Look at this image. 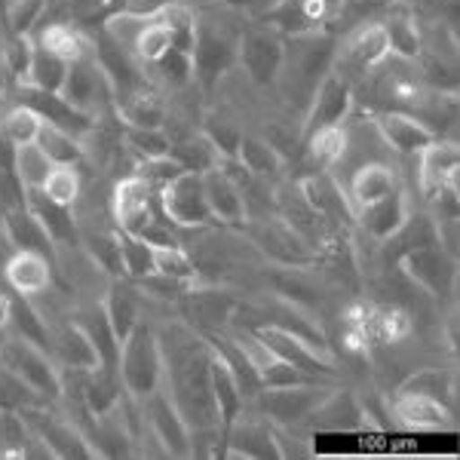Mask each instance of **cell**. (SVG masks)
<instances>
[{"label": "cell", "mask_w": 460, "mask_h": 460, "mask_svg": "<svg viewBox=\"0 0 460 460\" xmlns=\"http://www.w3.org/2000/svg\"><path fill=\"white\" fill-rule=\"evenodd\" d=\"M160 209L178 230H206L215 225L209 203H206L203 175L181 172L160 190Z\"/></svg>", "instance_id": "obj_13"}, {"label": "cell", "mask_w": 460, "mask_h": 460, "mask_svg": "<svg viewBox=\"0 0 460 460\" xmlns=\"http://www.w3.org/2000/svg\"><path fill=\"white\" fill-rule=\"evenodd\" d=\"M418 160V190L420 197L433 194L442 184H457V166H460V151L455 138H433L427 147H420L414 154Z\"/></svg>", "instance_id": "obj_27"}, {"label": "cell", "mask_w": 460, "mask_h": 460, "mask_svg": "<svg viewBox=\"0 0 460 460\" xmlns=\"http://www.w3.org/2000/svg\"><path fill=\"white\" fill-rule=\"evenodd\" d=\"M347 194V203H350L353 215L366 206L377 203V199L390 197L393 190L402 188V175L399 169L393 166L387 160H368V163H359L350 175H347V184H341Z\"/></svg>", "instance_id": "obj_22"}, {"label": "cell", "mask_w": 460, "mask_h": 460, "mask_svg": "<svg viewBox=\"0 0 460 460\" xmlns=\"http://www.w3.org/2000/svg\"><path fill=\"white\" fill-rule=\"evenodd\" d=\"M399 4H402V0H341L329 31L341 37L359 25H375V22L387 19Z\"/></svg>", "instance_id": "obj_37"}, {"label": "cell", "mask_w": 460, "mask_h": 460, "mask_svg": "<svg viewBox=\"0 0 460 460\" xmlns=\"http://www.w3.org/2000/svg\"><path fill=\"white\" fill-rule=\"evenodd\" d=\"M387 56H390V43H387V34H384L381 22H375V25H359V28H353V31L338 37L332 71H335L338 77H344L350 86H356Z\"/></svg>", "instance_id": "obj_10"}, {"label": "cell", "mask_w": 460, "mask_h": 460, "mask_svg": "<svg viewBox=\"0 0 460 460\" xmlns=\"http://www.w3.org/2000/svg\"><path fill=\"white\" fill-rule=\"evenodd\" d=\"M408 215H411V197H408L405 188H399V190H393L390 197L377 199V203L356 212L353 227L381 246V243H387L390 236L405 225Z\"/></svg>", "instance_id": "obj_26"}, {"label": "cell", "mask_w": 460, "mask_h": 460, "mask_svg": "<svg viewBox=\"0 0 460 460\" xmlns=\"http://www.w3.org/2000/svg\"><path fill=\"white\" fill-rule=\"evenodd\" d=\"M114 114L120 117L123 126H138V129H163L169 120L166 102L160 99L157 89H151L147 84L120 95L114 102Z\"/></svg>", "instance_id": "obj_30"}, {"label": "cell", "mask_w": 460, "mask_h": 460, "mask_svg": "<svg viewBox=\"0 0 460 460\" xmlns=\"http://www.w3.org/2000/svg\"><path fill=\"white\" fill-rule=\"evenodd\" d=\"M10 332L25 341H31L37 347H43V350L49 353V323H47V316L34 307V301L25 298V295H16V298H13Z\"/></svg>", "instance_id": "obj_42"}, {"label": "cell", "mask_w": 460, "mask_h": 460, "mask_svg": "<svg viewBox=\"0 0 460 460\" xmlns=\"http://www.w3.org/2000/svg\"><path fill=\"white\" fill-rule=\"evenodd\" d=\"M209 377H212V396H215V408H218V420H221V429H225L230 420H236L243 411H246L249 399L243 396V390H240V384H236L234 372H230L227 362L221 359L215 350H212Z\"/></svg>", "instance_id": "obj_36"}, {"label": "cell", "mask_w": 460, "mask_h": 460, "mask_svg": "<svg viewBox=\"0 0 460 460\" xmlns=\"http://www.w3.org/2000/svg\"><path fill=\"white\" fill-rule=\"evenodd\" d=\"M243 227H246L249 243L258 249V255H261L270 267H310V264H316V252L310 249L277 212L261 215V218H249Z\"/></svg>", "instance_id": "obj_9"}, {"label": "cell", "mask_w": 460, "mask_h": 460, "mask_svg": "<svg viewBox=\"0 0 460 460\" xmlns=\"http://www.w3.org/2000/svg\"><path fill=\"white\" fill-rule=\"evenodd\" d=\"M169 154H172L188 172H199V175L209 172V169H215L221 163V154L215 151V145L203 132H190V136H184V138H175Z\"/></svg>", "instance_id": "obj_41"}, {"label": "cell", "mask_w": 460, "mask_h": 460, "mask_svg": "<svg viewBox=\"0 0 460 460\" xmlns=\"http://www.w3.org/2000/svg\"><path fill=\"white\" fill-rule=\"evenodd\" d=\"M236 160H240V166L246 169L249 175L261 178V181H270V184H277L286 172V157L279 154V147L273 145L270 138L258 136V132H243Z\"/></svg>", "instance_id": "obj_33"}, {"label": "cell", "mask_w": 460, "mask_h": 460, "mask_svg": "<svg viewBox=\"0 0 460 460\" xmlns=\"http://www.w3.org/2000/svg\"><path fill=\"white\" fill-rule=\"evenodd\" d=\"M132 172L142 175L145 181L151 184V188L160 194V190L166 188V184L172 181V178H178L181 172H188V169H184L181 163H178V160L172 157V154H163V157H147V160H138Z\"/></svg>", "instance_id": "obj_52"}, {"label": "cell", "mask_w": 460, "mask_h": 460, "mask_svg": "<svg viewBox=\"0 0 460 460\" xmlns=\"http://www.w3.org/2000/svg\"><path fill=\"white\" fill-rule=\"evenodd\" d=\"M117 240H120V267H123V279H138L151 277L154 273V246L132 234H123L117 230Z\"/></svg>", "instance_id": "obj_46"}, {"label": "cell", "mask_w": 460, "mask_h": 460, "mask_svg": "<svg viewBox=\"0 0 460 460\" xmlns=\"http://www.w3.org/2000/svg\"><path fill=\"white\" fill-rule=\"evenodd\" d=\"M22 418H25L28 429L47 445V451L53 457L62 460H89V457H99L95 445L89 442V436L74 424L71 418L65 414L53 411L49 405H28L22 408Z\"/></svg>", "instance_id": "obj_12"}, {"label": "cell", "mask_w": 460, "mask_h": 460, "mask_svg": "<svg viewBox=\"0 0 460 460\" xmlns=\"http://www.w3.org/2000/svg\"><path fill=\"white\" fill-rule=\"evenodd\" d=\"M154 270L163 273V277H172L178 283L197 286L199 283V267L197 258L190 255V249H184V243H163V246H154Z\"/></svg>", "instance_id": "obj_39"}, {"label": "cell", "mask_w": 460, "mask_h": 460, "mask_svg": "<svg viewBox=\"0 0 460 460\" xmlns=\"http://www.w3.org/2000/svg\"><path fill=\"white\" fill-rule=\"evenodd\" d=\"M221 455L225 457H246V460H267L279 457V445L273 424L246 405V411L236 420H230L221 436Z\"/></svg>", "instance_id": "obj_16"}, {"label": "cell", "mask_w": 460, "mask_h": 460, "mask_svg": "<svg viewBox=\"0 0 460 460\" xmlns=\"http://www.w3.org/2000/svg\"><path fill=\"white\" fill-rule=\"evenodd\" d=\"M65 77H68V62L62 56H56L53 49H47L43 43L34 40L31 65H28V86L47 89V93H62Z\"/></svg>", "instance_id": "obj_40"}, {"label": "cell", "mask_w": 460, "mask_h": 460, "mask_svg": "<svg viewBox=\"0 0 460 460\" xmlns=\"http://www.w3.org/2000/svg\"><path fill=\"white\" fill-rule=\"evenodd\" d=\"M396 390H405V393H424V396H436L442 402L455 405V375L451 372H442V368H414L411 375L399 384Z\"/></svg>", "instance_id": "obj_45"}, {"label": "cell", "mask_w": 460, "mask_h": 460, "mask_svg": "<svg viewBox=\"0 0 460 460\" xmlns=\"http://www.w3.org/2000/svg\"><path fill=\"white\" fill-rule=\"evenodd\" d=\"M16 166V145L0 132V169H13ZM16 172V169H13Z\"/></svg>", "instance_id": "obj_57"}, {"label": "cell", "mask_w": 460, "mask_h": 460, "mask_svg": "<svg viewBox=\"0 0 460 460\" xmlns=\"http://www.w3.org/2000/svg\"><path fill=\"white\" fill-rule=\"evenodd\" d=\"M25 206L31 209L34 218L40 221L43 230H47L49 240H53L56 246H74V243H80V227H77V215H74V209L53 203L40 188L28 190Z\"/></svg>", "instance_id": "obj_31"}, {"label": "cell", "mask_w": 460, "mask_h": 460, "mask_svg": "<svg viewBox=\"0 0 460 460\" xmlns=\"http://www.w3.org/2000/svg\"><path fill=\"white\" fill-rule=\"evenodd\" d=\"M123 147L126 154H136L138 160L163 157L172 151V138L166 129H138V126H123Z\"/></svg>", "instance_id": "obj_50"}, {"label": "cell", "mask_w": 460, "mask_h": 460, "mask_svg": "<svg viewBox=\"0 0 460 460\" xmlns=\"http://www.w3.org/2000/svg\"><path fill=\"white\" fill-rule=\"evenodd\" d=\"M163 350V384L181 411L190 433H225L212 396V347L188 323H169L157 329Z\"/></svg>", "instance_id": "obj_1"}, {"label": "cell", "mask_w": 460, "mask_h": 460, "mask_svg": "<svg viewBox=\"0 0 460 460\" xmlns=\"http://www.w3.org/2000/svg\"><path fill=\"white\" fill-rule=\"evenodd\" d=\"M366 332L372 344L396 347L414 335V319L399 304H368Z\"/></svg>", "instance_id": "obj_35"}, {"label": "cell", "mask_w": 460, "mask_h": 460, "mask_svg": "<svg viewBox=\"0 0 460 460\" xmlns=\"http://www.w3.org/2000/svg\"><path fill=\"white\" fill-rule=\"evenodd\" d=\"M49 10V0H10L6 4V31L22 34V37H34L37 28L43 25Z\"/></svg>", "instance_id": "obj_48"}, {"label": "cell", "mask_w": 460, "mask_h": 460, "mask_svg": "<svg viewBox=\"0 0 460 460\" xmlns=\"http://www.w3.org/2000/svg\"><path fill=\"white\" fill-rule=\"evenodd\" d=\"M102 307H105L120 344H123V338L142 323V292H138V286L132 283V279H123V277L111 279L105 298H102Z\"/></svg>", "instance_id": "obj_32"}, {"label": "cell", "mask_w": 460, "mask_h": 460, "mask_svg": "<svg viewBox=\"0 0 460 460\" xmlns=\"http://www.w3.org/2000/svg\"><path fill=\"white\" fill-rule=\"evenodd\" d=\"M341 0H279L264 19V25L277 28L283 37H298V34H314V31H329L332 19L338 13Z\"/></svg>", "instance_id": "obj_19"}, {"label": "cell", "mask_w": 460, "mask_h": 460, "mask_svg": "<svg viewBox=\"0 0 460 460\" xmlns=\"http://www.w3.org/2000/svg\"><path fill=\"white\" fill-rule=\"evenodd\" d=\"M25 184L19 181V175L13 169H0V215L22 209L25 206Z\"/></svg>", "instance_id": "obj_54"}, {"label": "cell", "mask_w": 460, "mask_h": 460, "mask_svg": "<svg viewBox=\"0 0 460 460\" xmlns=\"http://www.w3.org/2000/svg\"><path fill=\"white\" fill-rule=\"evenodd\" d=\"M40 190L53 199V203L74 209V206L80 203V197H84V172H80V166L56 163V166L49 169V175H47V181H43Z\"/></svg>", "instance_id": "obj_44"}, {"label": "cell", "mask_w": 460, "mask_h": 460, "mask_svg": "<svg viewBox=\"0 0 460 460\" xmlns=\"http://www.w3.org/2000/svg\"><path fill=\"white\" fill-rule=\"evenodd\" d=\"M356 108V95H353V86L347 84L344 77H338L335 71L319 84V89L310 99L307 111L301 117V138H307L310 132L316 129H325V126H341L350 120Z\"/></svg>", "instance_id": "obj_18"}, {"label": "cell", "mask_w": 460, "mask_h": 460, "mask_svg": "<svg viewBox=\"0 0 460 460\" xmlns=\"http://www.w3.org/2000/svg\"><path fill=\"white\" fill-rule=\"evenodd\" d=\"M49 323V356L56 359L58 368H71V372H89L99 366V353H95L93 341L84 329L77 325V319L71 314L47 319Z\"/></svg>", "instance_id": "obj_23"}, {"label": "cell", "mask_w": 460, "mask_h": 460, "mask_svg": "<svg viewBox=\"0 0 460 460\" xmlns=\"http://www.w3.org/2000/svg\"><path fill=\"white\" fill-rule=\"evenodd\" d=\"M0 221H4V234H6V243H10L13 252L16 249L19 252H40V255H47L56 261V243L49 240V234L43 230V225L34 218L28 206L0 215Z\"/></svg>", "instance_id": "obj_34"}, {"label": "cell", "mask_w": 460, "mask_h": 460, "mask_svg": "<svg viewBox=\"0 0 460 460\" xmlns=\"http://www.w3.org/2000/svg\"><path fill=\"white\" fill-rule=\"evenodd\" d=\"M4 283L10 286L13 295L25 298H40L56 283V261L40 252H10L4 261Z\"/></svg>", "instance_id": "obj_24"}, {"label": "cell", "mask_w": 460, "mask_h": 460, "mask_svg": "<svg viewBox=\"0 0 460 460\" xmlns=\"http://www.w3.org/2000/svg\"><path fill=\"white\" fill-rule=\"evenodd\" d=\"M304 157L316 166V172H335V166L344 157L347 147V126H325V129L310 132L307 138H301Z\"/></svg>", "instance_id": "obj_38"}, {"label": "cell", "mask_w": 460, "mask_h": 460, "mask_svg": "<svg viewBox=\"0 0 460 460\" xmlns=\"http://www.w3.org/2000/svg\"><path fill=\"white\" fill-rule=\"evenodd\" d=\"M335 47H338V37L332 31L286 37L283 62H279L277 80H273L270 89L277 93L286 114H292L298 123L310 105V99H314V93L319 89V84L332 74Z\"/></svg>", "instance_id": "obj_2"}, {"label": "cell", "mask_w": 460, "mask_h": 460, "mask_svg": "<svg viewBox=\"0 0 460 460\" xmlns=\"http://www.w3.org/2000/svg\"><path fill=\"white\" fill-rule=\"evenodd\" d=\"M56 163L43 154V147L31 142V145H22L16 147V175H19V181L25 184V190H37V188H43V181H47V175H49V169H53Z\"/></svg>", "instance_id": "obj_49"}, {"label": "cell", "mask_w": 460, "mask_h": 460, "mask_svg": "<svg viewBox=\"0 0 460 460\" xmlns=\"http://www.w3.org/2000/svg\"><path fill=\"white\" fill-rule=\"evenodd\" d=\"M396 267L402 270V277L414 288L427 295L433 301H455L457 295V258L451 252H445L439 243L433 246H420L405 252L396 261Z\"/></svg>", "instance_id": "obj_8"}, {"label": "cell", "mask_w": 460, "mask_h": 460, "mask_svg": "<svg viewBox=\"0 0 460 460\" xmlns=\"http://www.w3.org/2000/svg\"><path fill=\"white\" fill-rule=\"evenodd\" d=\"M117 375L129 396L145 399L163 384V350L157 338V325L138 323L120 344V359H117Z\"/></svg>", "instance_id": "obj_6"}, {"label": "cell", "mask_w": 460, "mask_h": 460, "mask_svg": "<svg viewBox=\"0 0 460 460\" xmlns=\"http://www.w3.org/2000/svg\"><path fill=\"white\" fill-rule=\"evenodd\" d=\"M178 310L188 319L190 329H197L199 335H209V332H221L230 325V319L240 310V298L227 288L197 283L178 298Z\"/></svg>", "instance_id": "obj_15"}, {"label": "cell", "mask_w": 460, "mask_h": 460, "mask_svg": "<svg viewBox=\"0 0 460 460\" xmlns=\"http://www.w3.org/2000/svg\"><path fill=\"white\" fill-rule=\"evenodd\" d=\"M0 366L10 375H16L40 405H56L62 396V368L43 347L31 344V341L6 332L0 341Z\"/></svg>", "instance_id": "obj_4"}, {"label": "cell", "mask_w": 460, "mask_h": 460, "mask_svg": "<svg viewBox=\"0 0 460 460\" xmlns=\"http://www.w3.org/2000/svg\"><path fill=\"white\" fill-rule=\"evenodd\" d=\"M62 95L77 111L93 117L95 123L105 120V114L114 111V89H111L105 71L95 62V56L68 65V77H65Z\"/></svg>", "instance_id": "obj_14"}, {"label": "cell", "mask_w": 460, "mask_h": 460, "mask_svg": "<svg viewBox=\"0 0 460 460\" xmlns=\"http://www.w3.org/2000/svg\"><path fill=\"white\" fill-rule=\"evenodd\" d=\"M13 102L31 108L43 123L58 126V129L71 132V136H77V138H84V136H89V132L95 129L93 117H86L84 111L74 108L62 93H47V89L22 84V86H16V99H13Z\"/></svg>", "instance_id": "obj_21"}, {"label": "cell", "mask_w": 460, "mask_h": 460, "mask_svg": "<svg viewBox=\"0 0 460 460\" xmlns=\"http://www.w3.org/2000/svg\"><path fill=\"white\" fill-rule=\"evenodd\" d=\"M286 37L277 28L264 22H246L240 31V49H236V65L246 74V80L258 89H270L277 80L279 62H283Z\"/></svg>", "instance_id": "obj_11"}, {"label": "cell", "mask_w": 460, "mask_h": 460, "mask_svg": "<svg viewBox=\"0 0 460 460\" xmlns=\"http://www.w3.org/2000/svg\"><path fill=\"white\" fill-rule=\"evenodd\" d=\"M142 408L147 427H151L154 439L160 442V448L166 451V457H190V429L175 402L169 399V393L157 387L151 396L142 399Z\"/></svg>", "instance_id": "obj_20"}, {"label": "cell", "mask_w": 460, "mask_h": 460, "mask_svg": "<svg viewBox=\"0 0 460 460\" xmlns=\"http://www.w3.org/2000/svg\"><path fill=\"white\" fill-rule=\"evenodd\" d=\"M10 323H13V295L0 288V335L10 332Z\"/></svg>", "instance_id": "obj_56"}, {"label": "cell", "mask_w": 460, "mask_h": 460, "mask_svg": "<svg viewBox=\"0 0 460 460\" xmlns=\"http://www.w3.org/2000/svg\"><path fill=\"white\" fill-rule=\"evenodd\" d=\"M240 31L243 28L215 22L209 16H197V40L190 49L194 58V84L206 95L221 86L230 68L236 65V49H240Z\"/></svg>", "instance_id": "obj_5"}, {"label": "cell", "mask_w": 460, "mask_h": 460, "mask_svg": "<svg viewBox=\"0 0 460 460\" xmlns=\"http://www.w3.org/2000/svg\"><path fill=\"white\" fill-rule=\"evenodd\" d=\"M157 203H160L157 190H154L142 175H136V172L123 175L120 181L114 184V190H111V218H114V227L151 243V246L178 243L175 225L166 215L160 218Z\"/></svg>", "instance_id": "obj_3"}, {"label": "cell", "mask_w": 460, "mask_h": 460, "mask_svg": "<svg viewBox=\"0 0 460 460\" xmlns=\"http://www.w3.org/2000/svg\"><path fill=\"white\" fill-rule=\"evenodd\" d=\"M377 136L387 145V151L399 154V157H414L420 147H427L436 136L420 117L408 114V111H381L372 117Z\"/></svg>", "instance_id": "obj_25"}, {"label": "cell", "mask_w": 460, "mask_h": 460, "mask_svg": "<svg viewBox=\"0 0 460 460\" xmlns=\"http://www.w3.org/2000/svg\"><path fill=\"white\" fill-rule=\"evenodd\" d=\"M215 4H221L225 10L236 13V16L255 22V19H264L267 13H270L273 6L279 4V0H215Z\"/></svg>", "instance_id": "obj_55"}, {"label": "cell", "mask_w": 460, "mask_h": 460, "mask_svg": "<svg viewBox=\"0 0 460 460\" xmlns=\"http://www.w3.org/2000/svg\"><path fill=\"white\" fill-rule=\"evenodd\" d=\"M40 126H43L40 117H37L31 108L19 105V102H13V105L0 114V132H4V136L10 138L16 147L37 142V132H40Z\"/></svg>", "instance_id": "obj_47"}, {"label": "cell", "mask_w": 460, "mask_h": 460, "mask_svg": "<svg viewBox=\"0 0 460 460\" xmlns=\"http://www.w3.org/2000/svg\"><path fill=\"white\" fill-rule=\"evenodd\" d=\"M199 132H203V136L215 145V151L221 154V160H234L236 151H240L243 132L236 129L234 123L215 120V117H206V123H203V129H199Z\"/></svg>", "instance_id": "obj_53"}, {"label": "cell", "mask_w": 460, "mask_h": 460, "mask_svg": "<svg viewBox=\"0 0 460 460\" xmlns=\"http://www.w3.org/2000/svg\"><path fill=\"white\" fill-rule=\"evenodd\" d=\"M154 71H157V77L163 80V84H169L172 89H184L194 84V58H190V53H184V49H166L157 62L151 65Z\"/></svg>", "instance_id": "obj_51"}, {"label": "cell", "mask_w": 460, "mask_h": 460, "mask_svg": "<svg viewBox=\"0 0 460 460\" xmlns=\"http://www.w3.org/2000/svg\"><path fill=\"white\" fill-rule=\"evenodd\" d=\"M335 387V381H304L292 384V387H264L249 405L261 418L270 420L273 427L301 429L310 420V414L319 408V402Z\"/></svg>", "instance_id": "obj_7"}, {"label": "cell", "mask_w": 460, "mask_h": 460, "mask_svg": "<svg viewBox=\"0 0 460 460\" xmlns=\"http://www.w3.org/2000/svg\"><path fill=\"white\" fill-rule=\"evenodd\" d=\"M37 145L43 147V154H47L53 163H65V166H84V142H80L77 136H71V132L58 129V126H49L43 123L40 132H37Z\"/></svg>", "instance_id": "obj_43"}, {"label": "cell", "mask_w": 460, "mask_h": 460, "mask_svg": "<svg viewBox=\"0 0 460 460\" xmlns=\"http://www.w3.org/2000/svg\"><path fill=\"white\" fill-rule=\"evenodd\" d=\"M368 418L372 414L362 408L356 393L335 387L319 402L316 411L310 414L307 424H314L316 429H359L368 424Z\"/></svg>", "instance_id": "obj_29"}, {"label": "cell", "mask_w": 460, "mask_h": 460, "mask_svg": "<svg viewBox=\"0 0 460 460\" xmlns=\"http://www.w3.org/2000/svg\"><path fill=\"white\" fill-rule=\"evenodd\" d=\"M203 190H206V203H209L215 225H225V227L246 225V199H243L240 184H236L225 169L215 166L209 172H203Z\"/></svg>", "instance_id": "obj_28"}, {"label": "cell", "mask_w": 460, "mask_h": 460, "mask_svg": "<svg viewBox=\"0 0 460 460\" xmlns=\"http://www.w3.org/2000/svg\"><path fill=\"white\" fill-rule=\"evenodd\" d=\"M390 414L399 427L411 429V433H442V429L457 427L455 405L442 402L436 396H424V393L393 390Z\"/></svg>", "instance_id": "obj_17"}]
</instances>
